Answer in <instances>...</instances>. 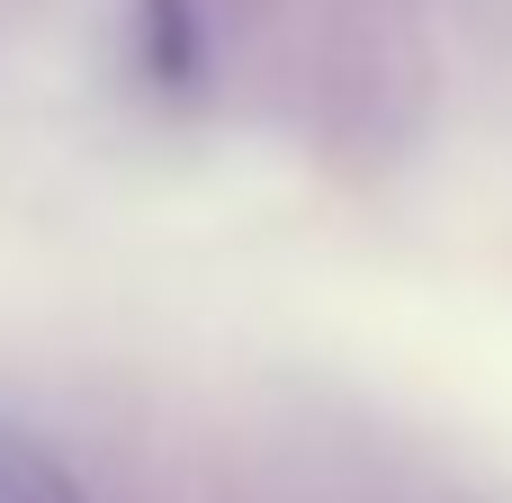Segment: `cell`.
I'll return each mask as SVG.
<instances>
[{
	"instance_id": "cell-1",
	"label": "cell",
	"mask_w": 512,
	"mask_h": 503,
	"mask_svg": "<svg viewBox=\"0 0 512 503\" xmlns=\"http://www.w3.org/2000/svg\"><path fill=\"white\" fill-rule=\"evenodd\" d=\"M0 503H90V495L72 486V468L45 441H27V432L0 423Z\"/></svg>"
}]
</instances>
